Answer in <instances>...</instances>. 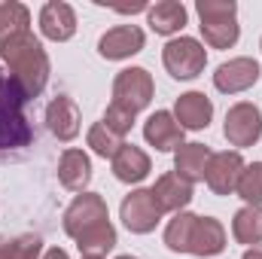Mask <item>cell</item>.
<instances>
[{
  "label": "cell",
  "mask_w": 262,
  "mask_h": 259,
  "mask_svg": "<svg viewBox=\"0 0 262 259\" xmlns=\"http://www.w3.org/2000/svg\"><path fill=\"white\" fill-rule=\"evenodd\" d=\"M0 58L9 67V79H15L28 98H37L46 89V82H49V55H46L43 43L31 31L3 40L0 43Z\"/></svg>",
  "instance_id": "obj_1"
},
{
  "label": "cell",
  "mask_w": 262,
  "mask_h": 259,
  "mask_svg": "<svg viewBox=\"0 0 262 259\" xmlns=\"http://www.w3.org/2000/svg\"><path fill=\"white\" fill-rule=\"evenodd\" d=\"M195 12L201 18V37L210 49H232L241 37L238 3L235 0H198Z\"/></svg>",
  "instance_id": "obj_2"
},
{
  "label": "cell",
  "mask_w": 262,
  "mask_h": 259,
  "mask_svg": "<svg viewBox=\"0 0 262 259\" xmlns=\"http://www.w3.org/2000/svg\"><path fill=\"white\" fill-rule=\"evenodd\" d=\"M104 223H110V213H107V201L98 192L76 195L64 210V232L73 241H79L82 235L101 229Z\"/></svg>",
  "instance_id": "obj_3"
},
{
  "label": "cell",
  "mask_w": 262,
  "mask_h": 259,
  "mask_svg": "<svg viewBox=\"0 0 262 259\" xmlns=\"http://www.w3.org/2000/svg\"><path fill=\"white\" fill-rule=\"evenodd\" d=\"M162 64L174 79H195L207 64V49L195 37H174L162 49Z\"/></svg>",
  "instance_id": "obj_4"
},
{
  "label": "cell",
  "mask_w": 262,
  "mask_h": 259,
  "mask_svg": "<svg viewBox=\"0 0 262 259\" xmlns=\"http://www.w3.org/2000/svg\"><path fill=\"white\" fill-rule=\"evenodd\" d=\"M152 92H156V85H152V76L146 67H125L113 79V101L110 104L125 107L128 113L137 116L143 107H149Z\"/></svg>",
  "instance_id": "obj_5"
},
{
  "label": "cell",
  "mask_w": 262,
  "mask_h": 259,
  "mask_svg": "<svg viewBox=\"0 0 262 259\" xmlns=\"http://www.w3.org/2000/svg\"><path fill=\"white\" fill-rule=\"evenodd\" d=\"M119 217H122V223H125L128 232H134V235H149V232L162 223L165 210H162V204L156 201L152 189H134L131 195L122 198Z\"/></svg>",
  "instance_id": "obj_6"
},
{
  "label": "cell",
  "mask_w": 262,
  "mask_h": 259,
  "mask_svg": "<svg viewBox=\"0 0 262 259\" xmlns=\"http://www.w3.org/2000/svg\"><path fill=\"white\" fill-rule=\"evenodd\" d=\"M223 134L232 146L238 149H247L253 143H259L262 137V110L250 101H238L229 107L226 113V125H223Z\"/></svg>",
  "instance_id": "obj_7"
},
{
  "label": "cell",
  "mask_w": 262,
  "mask_h": 259,
  "mask_svg": "<svg viewBox=\"0 0 262 259\" xmlns=\"http://www.w3.org/2000/svg\"><path fill=\"white\" fill-rule=\"evenodd\" d=\"M262 76V67L256 58H229L216 67L213 73V85L223 92V95H238V92H247L250 85H256Z\"/></svg>",
  "instance_id": "obj_8"
},
{
  "label": "cell",
  "mask_w": 262,
  "mask_h": 259,
  "mask_svg": "<svg viewBox=\"0 0 262 259\" xmlns=\"http://www.w3.org/2000/svg\"><path fill=\"white\" fill-rule=\"evenodd\" d=\"M241 171H244V159H241L238 149L213 153L210 156V165H207V174H204V183L210 186L213 195H232L238 189Z\"/></svg>",
  "instance_id": "obj_9"
},
{
  "label": "cell",
  "mask_w": 262,
  "mask_h": 259,
  "mask_svg": "<svg viewBox=\"0 0 262 259\" xmlns=\"http://www.w3.org/2000/svg\"><path fill=\"white\" fill-rule=\"evenodd\" d=\"M143 43H146V37L137 25H116L98 40V55L107 61H125L143 49Z\"/></svg>",
  "instance_id": "obj_10"
},
{
  "label": "cell",
  "mask_w": 262,
  "mask_h": 259,
  "mask_svg": "<svg viewBox=\"0 0 262 259\" xmlns=\"http://www.w3.org/2000/svg\"><path fill=\"white\" fill-rule=\"evenodd\" d=\"M40 34L46 40H55V43H64L76 34V12L73 6L64 0H49L43 3L40 9Z\"/></svg>",
  "instance_id": "obj_11"
},
{
  "label": "cell",
  "mask_w": 262,
  "mask_h": 259,
  "mask_svg": "<svg viewBox=\"0 0 262 259\" xmlns=\"http://www.w3.org/2000/svg\"><path fill=\"white\" fill-rule=\"evenodd\" d=\"M143 137L159 153H171V149H180L183 146V128L174 119V113H168V110H156L143 122Z\"/></svg>",
  "instance_id": "obj_12"
},
{
  "label": "cell",
  "mask_w": 262,
  "mask_h": 259,
  "mask_svg": "<svg viewBox=\"0 0 262 259\" xmlns=\"http://www.w3.org/2000/svg\"><path fill=\"white\" fill-rule=\"evenodd\" d=\"M174 119L183 131H201L213 119V104L204 92H183L174 104Z\"/></svg>",
  "instance_id": "obj_13"
},
{
  "label": "cell",
  "mask_w": 262,
  "mask_h": 259,
  "mask_svg": "<svg viewBox=\"0 0 262 259\" xmlns=\"http://www.w3.org/2000/svg\"><path fill=\"white\" fill-rule=\"evenodd\" d=\"M79 122H82V116H79V107H76L73 98L58 95V98L49 101V107H46V125H49V131L58 140H64V143L73 140L79 134Z\"/></svg>",
  "instance_id": "obj_14"
},
{
  "label": "cell",
  "mask_w": 262,
  "mask_h": 259,
  "mask_svg": "<svg viewBox=\"0 0 262 259\" xmlns=\"http://www.w3.org/2000/svg\"><path fill=\"white\" fill-rule=\"evenodd\" d=\"M58 180L70 192H85L89 180H92V159L82 149H64L58 159Z\"/></svg>",
  "instance_id": "obj_15"
},
{
  "label": "cell",
  "mask_w": 262,
  "mask_h": 259,
  "mask_svg": "<svg viewBox=\"0 0 262 259\" xmlns=\"http://www.w3.org/2000/svg\"><path fill=\"white\" fill-rule=\"evenodd\" d=\"M226 250V229L220 220L213 217H198L195 229H192V241H189V253L192 256H216Z\"/></svg>",
  "instance_id": "obj_16"
},
{
  "label": "cell",
  "mask_w": 262,
  "mask_h": 259,
  "mask_svg": "<svg viewBox=\"0 0 262 259\" xmlns=\"http://www.w3.org/2000/svg\"><path fill=\"white\" fill-rule=\"evenodd\" d=\"M210 146L204 143H183L177 153H174V174H180L186 183H198L204 180L207 174V165H210Z\"/></svg>",
  "instance_id": "obj_17"
},
{
  "label": "cell",
  "mask_w": 262,
  "mask_h": 259,
  "mask_svg": "<svg viewBox=\"0 0 262 259\" xmlns=\"http://www.w3.org/2000/svg\"><path fill=\"white\" fill-rule=\"evenodd\" d=\"M110 162H113L116 180H122V183H140V180L152 171L149 156H146L140 146H134V143H122V149H119Z\"/></svg>",
  "instance_id": "obj_18"
},
{
  "label": "cell",
  "mask_w": 262,
  "mask_h": 259,
  "mask_svg": "<svg viewBox=\"0 0 262 259\" xmlns=\"http://www.w3.org/2000/svg\"><path fill=\"white\" fill-rule=\"evenodd\" d=\"M152 195H156V201L162 204V210H174V213H180V210L192 201V183H186L180 174L168 171V174H162V177L156 180Z\"/></svg>",
  "instance_id": "obj_19"
},
{
  "label": "cell",
  "mask_w": 262,
  "mask_h": 259,
  "mask_svg": "<svg viewBox=\"0 0 262 259\" xmlns=\"http://www.w3.org/2000/svg\"><path fill=\"white\" fill-rule=\"evenodd\" d=\"M146 21L156 34L162 37H171V34H180L186 28V6L180 0H159L156 6L146 9Z\"/></svg>",
  "instance_id": "obj_20"
},
{
  "label": "cell",
  "mask_w": 262,
  "mask_h": 259,
  "mask_svg": "<svg viewBox=\"0 0 262 259\" xmlns=\"http://www.w3.org/2000/svg\"><path fill=\"white\" fill-rule=\"evenodd\" d=\"M232 235L238 244H247V247L262 244V207L244 204L232 220Z\"/></svg>",
  "instance_id": "obj_21"
},
{
  "label": "cell",
  "mask_w": 262,
  "mask_h": 259,
  "mask_svg": "<svg viewBox=\"0 0 262 259\" xmlns=\"http://www.w3.org/2000/svg\"><path fill=\"white\" fill-rule=\"evenodd\" d=\"M195 213L189 210H180L174 213V220L168 223L165 229V247L171 253H189V241H192V229H195Z\"/></svg>",
  "instance_id": "obj_22"
},
{
  "label": "cell",
  "mask_w": 262,
  "mask_h": 259,
  "mask_svg": "<svg viewBox=\"0 0 262 259\" xmlns=\"http://www.w3.org/2000/svg\"><path fill=\"white\" fill-rule=\"evenodd\" d=\"M31 31V12L25 3H15V0H3L0 3V43L15 37V34H25Z\"/></svg>",
  "instance_id": "obj_23"
},
{
  "label": "cell",
  "mask_w": 262,
  "mask_h": 259,
  "mask_svg": "<svg viewBox=\"0 0 262 259\" xmlns=\"http://www.w3.org/2000/svg\"><path fill=\"white\" fill-rule=\"evenodd\" d=\"M122 137L116 134L113 128H107L104 122H95L92 128H89V146H92V153H98L101 159H113L119 149H122Z\"/></svg>",
  "instance_id": "obj_24"
},
{
  "label": "cell",
  "mask_w": 262,
  "mask_h": 259,
  "mask_svg": "<svg viewBox=\"0 0 262 259\" xmlns=\"http://www.w3.org/2000/svg\"><path fill=\"white\" fill-rule=\"evenodd\" d=\"M235 192L244 198V204H250V207H262V162L244 165Z\"/></svg>",
  "instance_id": "obj_25"
},
{
  "label": "cell",
  "mask_w": 262,
  "mask_h": 259,
  "mask_svg": "<svg viewBox=\"0 0 262 259\" xmlns=\"http://www.w3.org/2000/svg\"><path fill=\"white\" fill-rule=\"evenodd\" d=\"M43 253V241L37 235H18L9 241V259H37Z\"/></svg>",
  "instance_id": "obj_26"
},
{
  "label": "cell",
  "mask_w": 262,
  "mask_h": 259,
  "mask_svg": "<svg viewBox=\"0 0 262 259\" xmlns=\"http://www.w3.org/2000/svg\"><path fill=\"white\" fill-rule=\"evenodd\" d=\"M101 122H104L107 128H113L119 137H125V134L131 131V125H134V113H128L125 107H116V104H110Z\"/></svg>",
  "instance_id": "obj_27"
},
{
  "label": "cell",
  "mask_w": 262,
  "mask_h": 259,
  "mask_svg": "<svg viewBox=\"0 0 262 259\" xmlns=\"http://www.w3.org/2000/svg\"><path fill=\"white\" fill-rule=\"evenodd\" d=\"M43 259H70V256H67V250H61V247H49L43 253Z\"/></svg>",
  "instance_id": "obj_28"
},
{
  "label": "cell",
  "mask_w": 262,
  "mask_h": 259,
  "mask_svg": "<svg viewBox=\"0 0 262 259\" xmlns=\"http://www.w3.org/2000/svg\"><path fill=\"white\" fill-rule=\"evenodd\" d=\"M244 259H262V244H256V247H247V250H244Z\"/></svg>",
  "instance_id": "obj_29"
},
{
  "label": "cell",
  "mask_w": 262,
  "mask_h": 259,
  "mask_svg": "<svg viewBox=\"0 0 262 259\" xmlns=\"http://www.w3.org/2000/svg\"><path fill=\"white\" fill-rule=\"evenodd\" d=\"M9 241H12V238H3V235H0V259H9Z\"/></svg>",
  "instance_id": "obj_30"
},
{
  "label": "cell",
  "mask_w": 262,
  "mask_h": 259,
  "mask_svg": "<svg viewBox=\"0 0 262 259\" xmlns=\"http://www.w3.org/2000/svg\"><path fill=\"white\" fill-rule=\"evenodd\" d=\"M82 259H104V256H82Z\"/></svg>",
  "instance_id": "obj_31"
},
{
  "label": "cell",
  "mask_w": 262,
  "mask_h": 259,
  "mask_svg": "<svg viewBox=\"0 0 262 259\" xmlns=\"http://www.w3.org/2000/svg\"><path fill=\"white\" fill-rule=\"evenodd\" d=\"M116 259H137V256H116Z\"/></svg>",
  "instance_id": "obj_32"
}]
</instances>
